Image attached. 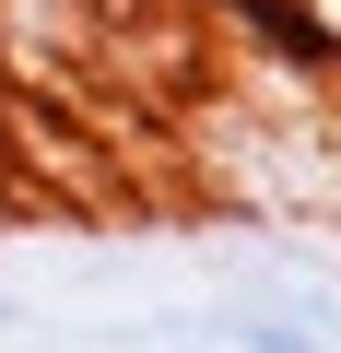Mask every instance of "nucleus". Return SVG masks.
Listing matches in <instances>:
<instances>
[{
	"mask_svg": "<svg viewBox=\"0 0 341 353\" xmlns=\"http://www.w3.org/2000/svg\"><path fill=\"white\" fill-rule=\"evenodd\" d=\"M12 189H24V94L0 83V212H12Z\"/></svg>",
	"mask_w": 341,
	"mask_h": 353,
	"instance_id": "obj_1",
	"label": "nucleus"
}]
</instances>
